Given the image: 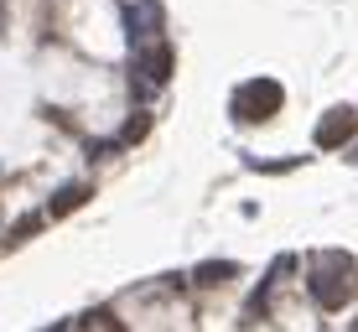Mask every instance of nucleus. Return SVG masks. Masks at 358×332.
<instances>
[{
  "instance_id": "f257e3e1",
  "label": "nucleus",
  "mask_w": 358,
  "mask_h": 332,
  "mask_svg": "<svg viewBox=\"0 0 358 332\" xmlns=\"http://www.w3.org/2000/svg\"><path fill=\"white\" fill-rule=\"evenodd\" d=\"M280 104H286V94H280L275 78H250L244 89H234V115L250 120V125H260V120L280 115Z\"/></svg>"
},
{
  "instance_id": "f03ea898",
  "label": "nucleus",
  "mask_w": 358,
  "mask_h": 332,
  "mask_svg": "<svg viewBox=\"0 0 358 332\" xmlns=\"http://www.w3.org/2000/svg\"><path fill=\"white\" fill-rule=\"evenodd\" d=\"M135 78L145 83V89H162V83L171 78V47L166 42H141V57H135Z\"/></svg>"
},
{
  "instance_id": "7ed1b4c3",
  "label": "nucleus",
  "mask_w": 358,
  "mask_h": 332,
  "mask_svg": "<svg viewBox=\"0 0 358 332\" xmlns=\"http://www.w3.org/2000/svg\"><path fill=\"white\" fill-rule=\"evenodd\" d=\"M125 21H130V36H135V42H151V36L162 31V6H156V0H135Z\"/></svg>"
},
{
  "instance_id": "20e7f679",
  "label": "nucleus",
  "mask_w": 358,
  "mask_h": 332,
  "mask_svg": "<svg viewBox=\"0 0 358 332\" xmlns=\"http://www.w3.org/2000/svg\"><path fill=\"white\" fill-rule=\"evenodd\" d=\"M353 130H358V115H353V109H332L322 125H317V145H343Z\"/></svg>"
},
{
  "instance_id": "39448f33",
  "label": "nucleus",
  "mask_w": 358,
  "mask_h": 332,
  "mask_svg": "<svg viewBox=\"0 0 358 332\" xmlns=\"http://www.w3.org/2000/svg\"><path fill=\"white\" fill-rule=\"evenodd\" d=\"M83 198H89V187H83V182H78V187H63V192L52 198V213H68V208H78Z\"/></svg>"
},
{
  "instance_id": "423d86ee",
  "label": "nucleus",
  "mask_w": 358,
  "mask_h": 332,
  "mask_svg": "<svg viewBox=\"0 0 358 332\" xmlns=\"http://www.w3.org/2000/svg\"><path fill=\"white\" fill-rule=\"evenodd\" d=\"M234 275V265H197V286H224Z\"/></svg>"
}]
</instances>
